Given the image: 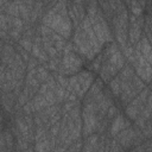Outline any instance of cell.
<instances>
[{
	"label": "cell",
	"instance_id": "3957f363",
	"mask_svg": "<svg viewBox=\"0 0 152 152\" xmlns=\"http://www.w3.org/2000/svg\"><path fill=\"white\" fill-rule=\"evenodd\" d=\"M86 142H87V144L84 145V147H82V150H84V151H95V150H97V145H99V135H97V134L88 135Z\"/></svg>",
	"mask_w": 152,
	"mask_h": 152
},
{
	"label": "cell",
	"instance_id": "7a4b0ae2",
	"mask_svg": "<svg viewBox=\"0 0 152 152\" xmlns=\"http://www.w3.org/2000/svg\"><path fill=\"white\" fill-rule=\"evenodd\" d=\"M128 126H131L129 121L125 120V119L118 113V114L113 118V122H112V126H110V134H112V135H115L118 132L122 131L124 128H126V127H128Z\"/></svg>",
	"mask_w": 152,
	"mask_h": 152
},
{
	"label": "cell",
	"instance_id": "277c9868",
	"mask_svg": "<svg viewBox=\"0 0 152 152\" xmlns=\"http://www.w3.org/2000/svg\"><path fill=\"white\" fill-rule=\"evenodd\" d=\"M109 86H110V90L113 91V94L115 96H119L120 93H121V87H120V78L119 76L114 77V80L112 78L110 82H109Z\"/></svg>",
	"mask_w": 152,
	"mask_h": 152
},
{
	"label": "cell",
	"instance_id": "5b68a950",
	"mask_svg": "<svg viewBox=\"0 0 152 152\" xmlns=\"http://www.w3.org/2000/svg\"><path fill=\"white\" fill-rule=\"evenodd\" d=\"M125 2H126V4H128V2H129V0H125Z\"/></svg>",
	"mask_w": 152,
	"mask_h": 152
},
{
	"label": "cell",
	"instance_id": "6da1fadb",
	"mask_svg": "<svg viewBox=\"0 0 152 152\" xmlns=\"http://www.w3.org/2000/svg\"><path fill=\"white\" fill-rule=\"evenodd\" d=\"M76 77H77V81H78V83H80L81 89H82L83 93H86L89 89V87L91 86V83L94 82V76H93V74L89 70L78 71L77 75H76Z\"/></svg>",
	"mask_w": 152,
	"mask_h": 152
}]
</instances>
